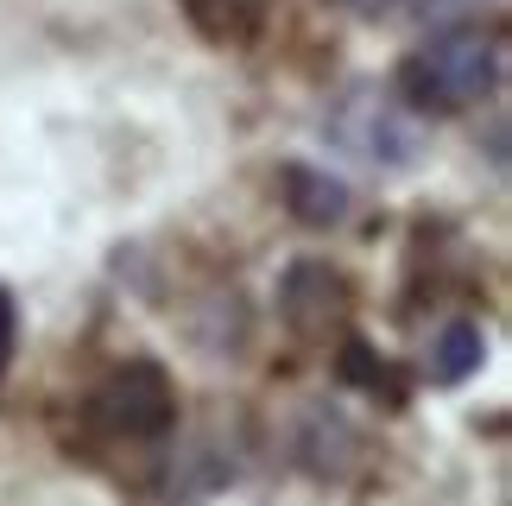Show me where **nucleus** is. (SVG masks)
<instances>
[{
    "label": "nucleus",
    "mask_w": 512,
    "mask_h": 506,
    "mask_svg": "<svg viewBox=\"0 0 512 506\" xmlns=\"http://www.w3.org/2000/svg\"><path fill=\"white\" fill-rule=\"evenodd\" d=\"M95 418H102L108 437H127V443H152L171 431L177 418V386L159 361H127L102 393H95Z\"/></svg>",
    "instance_id": "3"
},
{
    "label": "nucleus",
    "mask_w": 512,
    "mask_h": 506,
    "mask_svg": "<svg viewBox=\"0 0 512 506\" xmlns=\"http://www.w3.org/2000/svg\"><path fill=\"white\" fill-rule=\"evenodd\" d=\"M323 140L348 152V159H361L373 171H411L424 159V127L418 114L405 102H392L380 89H348L336 108H329L323 121Z\"/></svg>",
    "instance_id": "2"
},
{
    "label": "nucleus",
    "mask_w": 512,
    "mask_h": 506,
    "mask_svg": "<svg viewBox=\"0 0 512 506\" xmlns=\"http://www.w3.org/2000/svg\"><path fill=\"white\" fill-rule=\"evenodd\" d=\"M481 361H487V336H481V323H468V317H456V323H443L437 329V342H430V380L437 386H462L468 374H481Z\"/></svg>",
    "instance_id": "6"
},
{
    "label": "nucleus",
    "mask_w": 512,
    "mask_h": 506,
    "mask_svg": "<svg viewBox=\"0 0 512 506\" xmlns=\"http://www.w3.org/2000/svg\"><path fill=\"white\" fill-rule=\"evenodd\" d=\"M13 342H19V317H13V298L0 291V374H7V361H13Z\"/></svg>",
    "instance_id": "8"
},
{
    "label": "nucleus",
    "mask_w": 512,
    "mask_h": 506,
    "mask_svg": "<svg viewBox=\"0 0 512 506\" xmlns=\"http://www.w3.org/2000/svg\"><path fill=\"white\" fill-rule=\"evenodd\" d=\"M298 456L317 481H342V475H354V462H361V431H354L342 412H310L304 437H298Z\"/></svg>",
    "instance_id": "4"
},
{
    "label": "nucleus",
    "mask_w": 512,
    "mask_h": 506,
    "mask_svg": "<svg viewBox=\"0 0 512 506\" xmlns=\"http://www.w3.org/2000/svg\"><path fill=\"white\" fill-rule=\"evenodd\" d=\"M506 76V45L500 32H481V26H437L430 45H418L399 64V102L411 114H462L487 102Z\"/></svg>",
    "instance_id": "1"
},
{
    "label": "nucleus",
    "mask_w": 512,
    "mask_h": 506,
    "mask_svg": "<svg viewBox=\"0 0 512 506\" xmlns=\"http://www.w3.org/2000/svg\"><path fill=\"white\" fill-rule=\"evenodd\" d=\"M285 203H291V216H298L304 228H336L348 222V184L342 178H329V171L317 165H291L285 171Z\"/></svg>",
    "instance_id": "5"
},
{
    "label": "nucleus",
    "mask_w": 512,
    "mask_h": 506,
    "mask_svg": "<svg viewBox=\"0 0 512 506\" xmlns=\"http://www.w3.org/2000/svg\"><path fill=\"white\" fill-rule=\"evenodd\" d=\"M475 0H380V19H405V26H456Z\"/></svg>",
    "instance_id": "7"
}]
</instances>
